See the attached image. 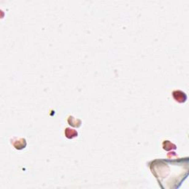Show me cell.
<instances>
[{"instance_id": "1", "label": "cell", "mask_w": 189, "mask_h": 189, "mask_svg": "<svg viewBox=\"0 0 189 189\" xmlns=\"http://www.w3.org/2000/svg\"><path fill=\"white\" fill-rule=\"evenodd\" d=\"M173 94H174V95H178V97H174V98L176 101L179 103L185 102L187 99L186 94H185V93H184V92H182V91H174L173 92Z\"/></svg>"}]
</instances>
